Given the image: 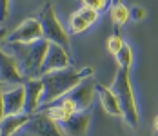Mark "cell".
Returning a JSON list of instances; mask_svg holds the SVG:
<instances>
[{
	"instance_id": "6da1fadb",
	"label": "cell",
	"mask_w": 158,
	"mask_h": 136,
	"mask_svg": "<svg viewBox=\"0 0 158 136\" xmlns=\"http://www.w3.org/2000/svg\"><path fill=\"white\" fill-rule=\"evenodd\" d=\"M93 73H95V69L91 65H87V67H80V69L67 67V69H60V71L40 76V80L44 84V94H42L40 109H44V107L58 102L64 96H67L78 84H82L87 78H91Z\"/></svg>"
},
{
	"instance_id": "7a4b0ae2",
	"label": "cell",
	"mask_w": 158,
	"mask_h": 136,
	"mask_svg": "<svg viewBox=\"0 0 158 136\" xmlns=\"http://www.w3.org/2000/svg\"><path fill=\"white\" fill-rule=\"evenodd\" d=\"M111 89L114 91V94H116V98H118V102H120L122 118H124L133 129H136V127H138V122H140V113H138V105H136L133 84H131V78H129V69L118 67Z\"/></svg>"
},
{
	"instance_id": "3957f363",
	"label": "cell",
	"mask_w": 158,
	"mask_h": 136,
	"mask_svg": "<svg viewBox=\"0 0 158 136\" xmlns=\"http://www.w3.org/2000/svg\"><path fill=\"white\" fill-rule=\"evenodd\" d=\"M16 45V60L20 64L24 78H40V69L46 60V55L49 51L51 42L42 38L33 44H13Z\"/></svg>"
},
{
	"instance_id": "277c9868",
	"label": "cell",
	"mask_w": 158,
	"mask_h": 136,
	"mask_svg": "<svg viewBox=\"0 0 158 136\" xmlns=\"http://www.w3.org/2000/svg\"><path fill=\"white\" fill-rule=\"evenodd\" d=\"M38 22L42 26V33H44V38L49 40L51 44H58L62 45L64 49H71V38L67 35V31L64 29V26L60 24L58 16L55 13L51 2H46L44 7L40 9V15H38Z\"/></svg>"
},
{
	"instance_id": "5b68a950",
	"label": "cell",
	"mask_w": 158,
	"mask_h": 136,
	"mask_svg": "<svg viewBox=\"0 0 158 136\" xmlns=\"http://www.w3.org/2000/svg\"><path fill=\"white\" fill-rule=\"evenodd\" d=\"M29 136H65L60 123L53 120L46 111H38L31 114V120L24 127Z\"/></svg>"
},
{
	"instance_id": "8992f818",
	"label": "cell",
	"mask_w": 158,
	"mask_h": 136,
	"mask_svg": "<svg viewBox=\"0 0 158 136\" xmlns=\"http://www.w3.org/2000/svg\"><path fill=\"white\" fill-rule=\"evenodd\" d=\"M44 38L42 33V26L38 22V18H26L13 33L7 35L6 42L7 44H33Z\"/></svg>"
},
{
	"instance_id": "52a82bcc",
	"label": "cell",
	"mask_w": 158,
	"mask_h": 136,
	"mask_svg": "<svg viewBox=\"0 0 158 136\" xmlns=\"http://www.w3.org/2000/svg\"><path fill=\"white\" fill-rule=\"evenodd\" d=\"M0 82L4 85H11V87L13 85H22L26 82L16 56L6 53L2 47H0Z\"/></svg>"
},
{
	"instance_id": "ba28073f",
	"label": "cell",
	"mask_w": 158,
	"mask_h": 136,
	"mask_svg": "<svg viewBox=\"0 0 158 136\" xmlns=\"http://www.w3.org/2000/svg\"><path fill=\"white\" fill-rule=\"evenodd\" d=\"M71 64H73V60H71L67 49H64L62 45H58V44H51L48 55H46V60L42 64L40 76L55 73V71H60V69H67V67H71Z\"/></svg>"
},
{
	"instance_id": "9c48e42d",
	"label": "cell",
	"mask_w": 158,
	"mask_h": 136,
	"mask_svg": "<svg viewBox=\"0 0 158 136\" xmlns=\"http://www.w3.org/2000/svg\"><path fill=\"white\" fill-rule=\"evenodd\" d=\"M96 94V84L93 80H84L82 84H78L75 89L67 94V98H71L75 102V105L78 111H85L87 107H91L93 100H95Z\"/></svg>"
},
{
	"instance_id": "30bf717a",
	"label": "cell",
	"mask_w": 158,
	"mask_h": 136,
	"mask_svg": "<svg viewBox=\"0 0 158 136\" xmlns=\"http://www.w3.org/2000/svg\"><path fill=\"white\" fill-rule=\"evenodd\" d=\"M4 105H6V116L26 113V87H24V84L4 89Z\"/></svg>"
},
{
	"instance_id": "8fae6325",
	"label": "cell",
	"mask_w": 158,
	"mask_h": 136,
	"mask_svg": "<svg viewBox=\"0 0 158 136\" xmlns=\"http://www.w3.org/2000/svg\"><path fill=\"white\" fill-rule=\"evenodd\" d=\"M98 15L100 13H96L95 9L82 6L78 11H75L73 15L69 16V29H71V33L73 35H80L85 29H89L98 20Z\"/></svg>"
},
{
	"instance_id": "7c38bea8",
	"label": "cell",
	"mask_w": 158,
	"mask_h": 136,
	"mask_svg": "<svg viewBox=\"0 0 158 136\" xmlns=\"http://www.w3.org/2000/svg\"><path fill=\"white\" fill-rule=\"evenodd\" d=\"M24 87H26V113L35 114L40 109L42 94H44V84L40 78H27L24 82Z\"/></svg>"
},
{
	"instance_id": "4fadbf2b",
	"label": "cell",
	"mask_w": 158,
	"mask_h": 136,
	"mask_svg": "<svg viewBox=\"0 0 158 136\" xmlns=\"http://www.w3.org/2000/svg\"><path fill=\"white\" fill-rule=\"evenodd\" d=\"M89 122H91V113L89 111H78L71 118L60 122V127L65 133V136H85Z\"/></svg>"
},
{
	"instance_id": "5bb4252c",
	"label": "cell",
	"mask_w": 158,
	"mask_h": 136,
	"mask_svg": "<svg viewBox=\"0 0 158 136\" xmlns=\"http://www.w3.org/2000/svg\"><path fill=\"white\" fill-rule=\"evenodd\" d=\"M40 111H46L49 116H51L53 120H56L58 123L64 122V120H67V118H71L73 114L78 113L75 102H73L71 98H67V96H64V98H60L58 102H55V104H51V105L44 107V109H40Z\"/></svg>"
},
{
	"instance_id": "9a60e30c",
	"label": "cell",
	"mask_w": 158,
	"mask_h": 136,
	"mask_svg": "<svg viewBox=\"0 0 158 136\" xmlns=\"http://www.w3.org/2000/svg\"><path fill=\"white\" fill-rule=\"evenodd\" d=\"M96 93L100 94V102H102V107L106 109V113H109L111 116H122V107H120V102L114 91L111 87H106L104 84H96Z\"/></svg>"
},
{
	"instance_id": "2e32d148",
	"label": "cell",
	"mask_w": 158,
	"mask_h": 136,
	"mask_svg": "<svg viewBox=\"0 0 158 136\" xmlns=\"http://www.w3.org/2000/svg\"><path fill=\"white\" fill-rule=\"evenodd\" d=\"M29 120H31V114H27V113L6 116L4 120L0 122V136H13L16 131H20L22 127H26Z\"/></svg>"
},
{
	"instance_id": "e0dca14e",
	"label": "cell",
	"mask_w": 158,
	"mask_h": 136,
	"mask_svg": "<svg viewBox=\"0 0 158 136\" xmlns=\"http://www.w3.org/2000/svg\"><path fill=\"white\" fill-rule=\"evenodd\" d=\"M111 18H113L114 27L120 29L124 24L129 22V18H131V9H129L127 6H124L122 2H114V4L111 6Z\"/></svg>"
},
{
	"instance_id": "ac0fdd59",
	"label": "cell",
	"mask_w": 158,
	"mask_h": 136,
	"mask_svg": "<svg viewBox=\"0 0 158 136\" xmlns=\"http://www.w3.org/2000/svg\"><path fill=\"white\" fill-rule=\"evenodd\" d=\"M118 62V67H124V69H131L133 62H135V55H133V49L129 44H124V47L120 49V53L114 56Z\"/></svg>"
},
{
	"instance_id": "d6986e66",
	"label": "cell",
	"mask_w": 158,
	"mask_h": 136,
	"mask_svg": "<svg viewBox=\"0 0 158 136\" xmlns=\"http://www.w3.org/2000/svg\"><path fill=\"white\" fill-rule=\"evenodd\" d=\"M124 38L120 36V35H113L111 38H107V51H109L113 56H116L118 53H120V49L124 47Z\"/></svg>"
},
{
	"instance_id": "ffe728a7",
	"label": "cell",
	"mask_w": 158,
	"mask_h": 136,
	"mask_svg": "<svg viewBox=\"0 0 158 136\" xmlns=\"http://www.w3.org/2000/svg\"><path fill=\"white\" fill-rule=\"evenodd\" d=\"M82 2H84V6H85V7L95 9L96 13L106 11V9H107V6H109V0H82Z\"/></svg>"
},
{
	"instance_id": "44dd1931",
	"label": "cell",
	"mask_w": 158,
	"mask_h": 136,
	"mask_svg": "<svg viewBox=\"0 0 158 136\" xmlns=\"http://www.w3.org/2000/svg\"><path fill=\"white\" fill-rule=\"evenodd\" d=\"M145 15H147V11H145L143 7H133V9H131V18H133V20H136V22L143 20Z\"/></svg>"
},
{
	"instance_id": "7402d4cb",
	"label": "cell",
	"mask_w": 158,
	"mask_h": 136,
	"mask_svg": "<svg viewBox=\"0 0 158 136\" xmlns=\"http://www.w3.org/2000/svg\"><path fill=\"white\" fill-rule=\"evenodd\" d=\"M9 15V0H0V22H4Z\"/></svg>"
},
{
	"instance_id": "603a6c76",
	"label": "cell",
	"mask_w": 158,
	"mask_h": 136,
	"mask_svg": "<svg viewBox=\"0 0 158 136\" xmlns=\"http://www.w3.org/2000/svg\"><path fill=\"white\" fill-rule=\"evenodd\" d=\"M6 118V105H4V87H0V122Z\"/></svg>"
},
{
	"instance_id": "cb8c5ba5",
	"label": "cell",
	"mask_w": 158,
	"mask_h": 136,
	"mask_svg": "<svg viewBox=\"0 0 158 136\" xmlns=\"http://www.w3.org/2000/svg\"><path fill=\"white\" fill-rule=\"evenodd\" d=\"M7 35H9V33H7L6 27H0V42H2V40H6V38H7Z\"/></svg>"
},
{
	"instance_id": "d4e9b609",
	"label": "cell",
	"mask_w": 158,
	"mask_h": 136,
	"mask_svg": "<svg viewBox=\"0 0 158 136\" xmlns=\"http://www.w3.org/2000/svg\"><path fill=\"white\" fill-rule=\"evenodd\" d=\"M155 131H156V133H158V116H156V118H155Z\"/></svg>"
},
{
	"instance_id": "484cf974",
	"label": "cell",
	"mask_w": 158,
	"mask_h": 136,
	"mask_svg": "<svg viewBox=\"0 0 158 136\" xmlns=\"http://www.w3.org/2000/svg\"><path fill=\"white\" fill-rule=\"evenodd\" d=\"M0 87H4V84H2V82H0Z\"/></svg>"
}]
</instances>
